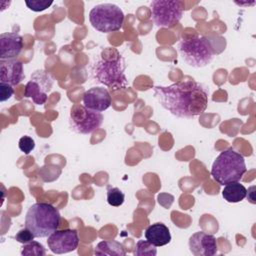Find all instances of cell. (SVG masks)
<instances>
[{
	"label": "cell",
	"instance_id": "obj_21",
	"mask_svg": "<svg viewBox=\"0 0 256 256\" xmlns=\"http://www.w3.org/2000/svg\"><path fill=\"white\" fill-rule=\"evenodd\" d=\"M25 4L30 10L34 12H40L49 8L53 4V1L52 0H26Z\"/></svg>",
	"mask_w": 256,
	"mask_h": 256
},
{
	"label": "cell",
	"instance_id": "obj_17",
	"mask_svg": "<svg viewBox=\"0 0 256 256\" xmlns=\"http://www.w3.org/2000/svg\"><path fill=\"white\" fill-rule=\"evenodd\" d=\"M94 253L96 255H109V256H124L126 254L123 245L115 240L101 241L96 247Z\"/></svg>",
	"mask_w": 256,
	"mask_h": 256
},
{
	"label": "cell",
	"instance_id": "obj_6",
	"mask_svg": "<svg viewBox=\"0 0 256 256\" xmlns=\"http://www.w3.org/2000/svg\"><path fill=\"white\" fill-rule=\"evenodd\" d=\"M122 9L112 3H102L94 6L89 13V21L94 29L102 33H111L122 28L124 23Z\"/></svg>",
	"mask_w": 256,
	"mask_h": 256
},
{
	"label": "cell",
	"instance_id": "obj_1",
	"mask_svg": "<svg viewBox=\"0 0 256 256\" xmlns=\"http://www.w3.org/2000/svg\"><path fill=\"white\" fill-rule=\"evenodd\" d=\"M208 95L207 87L193 79L154 87V96L160 105L178 118L201 115L208 106Z\"/></svg>",
	"mask_w": 256,
	"mask_h": 256
},
{
	"label": "cell",
	"instance_id": "obj_5",
	"mask_svg": "<svg viewBox=\"0 0 256 256\" xmlns=\"http://www.w3.org/2000/svg\"><path fill=\"white\" fill-rule=\"evenodd\" d=\"M178 52L187 65L195 68L209 65L214 58V49L203 36L183 38L178 43Z\"/></svg>",
	"mask_w": 256,
	"mask_h": 256
},
{
	"label": "cell",
	"instance_id": "obj_12",
	"mask_svg": "<svg viewBox=\"0 0 256 256\" xmlns=\"http://www.w3.org/2000/svg\"><path fill=\"white\" fill-rule=\"evenodd\" d=\"M111 104L112 97L104 87L97 86L89 88L83 95V105L94 111H105Z\"/></svg>",
	"mask_w": 256,
	"mask_h": 256
},
{
	"label": "cell",
	"instance_id": "obj_22",
	"mask_svg": "<svg viewBox=\"0 0 256 256\" xmlns=\"http://www.w3.org/2000/svg\"><path fill=\"white\" fill-rule=\"evenodd\" d=\"M18 146H19V149L25 155H28L30 152H32V150H34L35 141L29 136H23L20 138V140L18 142Z\"/></svg>",
	"mask_w": 256,
	"mask_h": 256
},
{
	"label": "cell",
	"instance_id": "obj_15",
	"mask_svg": "<svg viewBox=\"0 0 256 256\" xmlns=\"http://www.w3.org/2000/svg\"><path fill=\"white\" fill-rule=\"evenodd\" d=\"M145 239L154 246L160 247L170 243L171 234L165 224L157 222L147 227L145 230Z\"/></svg>",
	"mask_w": 256,
	"mask_h": 256
},
{
	"label": "cell",
	"instance_id": "obj_20",
	"mask_svg": "<svg viewBox=\"0 0 256 256\" xmlns=\"http://www.w3.org/2000/svg\"><path fill=\"white\" fill-rule=\"evenodd\" d=\"M135 255L139 256H155L157 254L156 246L151 244L147 240H139L136 244V249L134 251Z\"/></svg>",
	"mask_w": 256,
	"mask_h": 256
},
{
	"label": "cell",
	"instance_id": "obj_24",
	"mask_svg": "<svg viewBox=\"0 0 256 256\" xmlns=\"http://www.w3.org/2000/svg\"><path fill=\"white\" fill-rule=\"evenodd\" d=\"M14 93L13 86L0 82V101L5 102L12 97Z\"/></svg>",
	"mask_w": 256,
	"mask_h": 256
},
{
	"label": "cell",
	"instance_id": "obj_4",
	"mask_svg": "<svg viewBox=\"0 0 256 256\" xmlns=\"http://www.w3.org/2000/svg\"><path fill=\"white\" fill-rule=\"evenodd\" d=\"M246 171L247 167L243 155L229 147L214 160L211 176L220 185H226L230 182H239Z\"/></svg>",
	"mask_w": 256,
	"mask_h": 256
},
{
	"label": "cell",
	"instance_id": "obj_7",
	"mask_svg": "<svg viewBox=\"0 0 256 256\" xmlns=\"http://www.w3.org/2000/svg\"><path fill=\"white\" fill-rule=\"evenodd\" d=\"M151 19L162 28L174 27L182 18L184 5L178 0H155L150 3Z\"/></svg>",
	"mask_w": 256,
	"mask_h": 256
},
{
	"label": "cell",
	"instance_id": "obj_3",
	"mask_svg": "<svg viewBox=\"0 0 256 256\" xmlns=\"http://www.w3.org/2000/svg\"><path fill=\"white\" fill-rule=\"evenodd\" d=\"M61 222L59 210L52 204L37 202L31 205L25 216V227L35 238H46L55 232Z\"/></svg>",
	"mask_w": 256,
	"mask_h": 256
},
{
	"label": "cell",
	"instance_id": "obj_9",
	"mask_svg": "<svg viewBox=\"0 0 256 256\" xmlns=\"http://www.w3.org/2000/svg\"><path fill=\"white\" fill-rule=\"evenodd\" d=\"M54 84L52 75L45 70H36L25 86L24 96L37 105H44Z\"/></svg>",
	"mask_w": 256,
	"mask_h": 256
},
{
	"label": "cell",
	"instance_id": "obj_18",
	"mask_svg": "<svg viewBox=\"0 0 256 256\" xmlns=\"http://www.w3.org/2000/svg\"><path fill=\"white\" fill-rule=\"evenodd\" d=\"M124 200H125V195L119 188L108 186L107 202L109 205L114 207H119L124 203Z\"/></svg>",
	"mask_w": 256,
	"mask_h": 256
},
{
	"label": "cell",
	"instance_id": "obj_14",
	"mask_svg": "<svg viewBox=\"0 0 256 256\" xmlns=\"http://www.w3.org/2000/svg\"><path fill=\"white\" fill-rule=\"evenodd\" d=\"M23 48V38L16 32L0 34V60L15 59Z\"/></svg>",
	"mask_w": 256,
	"mask_h": 256
},
{
	"label": "cell",
	"instance_id": "obj_10",
	"mask_svg": "<svg viewBox=\"0 0 256 256\" xmlns=\"http://www.w3.org/2000/svg\"><path fill=\"white\" fill-rule=\"evenodd\" d=\"M48 248L55 254H65L77 249L79 244V236L74 229L56 230L47 240Z\"/></svg>",
	"mask_w": 256,
	"mask_h": 256
},
{
	"label": "cell",
	"instance_id": "obj_19",
	"mask_svg": "<svg viewBox=\"0 0 256 256\" xmlns=\"http://www.w3.org/2000/svg\"><path fill=\"white\" fill-rule=\"evenodd\" d=\"M21 254L24 256H30V255L44 256L46 254V251L42 244H40L37 241L32 240L26 244H23Z\"/></svg>",
	"mask_w": 256,
	"mask_h": 256
},
{
	"label": "cell",
	"instance_id": "obj_13",
	"mask_svg": "<svg viewBox=\"0 0 256 256\" xmlns=\"http://www.w3.org/2000/svg\"><path fill=\"white\" fill-rule=\"evenodd\" d=\"M23 64L18 59L0 60V82L11 86L18 85L24 79Z\"/></svg>",
	"mask_w": 256,
	"mask_h": 256
},
{
	"label": "cell",
	"instance_id": "obj_16",
	"mask_svg": "<svg viewBox=\"0 0 256 256\" xmlns=\"http://www.w3.org/2000/svg\"><path fill=\"white\" fill-rule=\"evenodd\" d=\"M222 196L229 203H237L247 196V189L239 182H230L224 186Z\"/></svg>",
	"mask_w": 256,
	"mask_h": 256
},
{
	"label": "cell",
	"instance_id": "obj_11",
	"mask_svg": "<svg viewBox=\"0 0 256 256\" xmlns=\"http://www.w3.org/2000/svg\"><path fill=\"white\" fill-rule=\"evenodd\" d=\"M189 249L195 256H213L218 250L216 238L203 231L195 232L189 238Z\"/></svg>",
	"mask_w": 256,
	"mask_h": 256
},
{
	"label": "cell",
	"instance_id": "obj_8",
	"mask_svg": "<svg viewBox=\"0 0 256 256\" xmlns=\"http://www.w3.org/2000/svg\"><path fill=\"white\" fill-rule=\"evenodd\" d=\"M102 123L101 112L91 110L83 104H75L70 110L69 125L78 134H90L99 129Z\"/></svg>",
	"mask_w": 256,
	"mask_h": 256
},
{
	"label": "cell",
	"instance_id": "obj_2",
	"mask_svg": "<svg viewBox=\"0 0 256 256\" xmlns=\"http://www.w3.org/2000/svg\"><path fill=\"white\" fill-rule=\"evenodd\" d=\"M108 48L102 52L92 66L94 78L112 90L124 89L128 86L125 59L115 48Z\"/></svg>",
	"mask_w": 256,
	"mask_h": 256
},
{
	"label": "cell",
	"instance_id": "obj_23",
	"mask_svg": "<svg viewBox=\"0 0 256 256\" xmlns=\"http://www.w3.org/2000/svg\"><path fill=\"white\" fill-rule=\"evenodd\" d=\"M14 238H15V240L18 241L19 243L26 244V243L32 241V240L35 238V236L32 234V232H31L29 229H27V228L25 227L24 229H21V230L15 235Z\"/></svg>",
	"mask_w": 256,
	"mask_h": 256
}]
</instances>
